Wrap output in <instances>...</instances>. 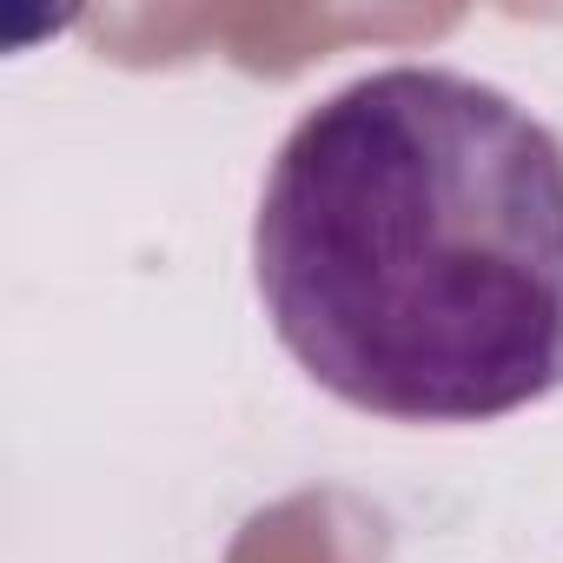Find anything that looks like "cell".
Masks as SVG:
<instances>
[{
    "label": "cell",
    "instance_id": "1",
    "mask_svg": "<svg viewBox=\"0 0 563 563\" xmlns=\"http://www.w3.org/2000/svg\"><path fill=\"white\" fill-rule=\"evenodd\" d=\"M252 272L332 398L484 424L563 385V140L457 67H378L286 133Z\"/></svg>",
    "mask_w": 563,
    "mask_h": 563
}]
</instances>
